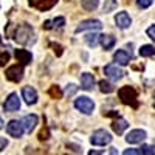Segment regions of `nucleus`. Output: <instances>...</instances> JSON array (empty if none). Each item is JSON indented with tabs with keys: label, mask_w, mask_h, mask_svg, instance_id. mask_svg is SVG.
Masks as SVG:
<instances>
[{
	"label": "nucleus",
	"mask_w": 155,
	"mask_h": 155,
	"mask_svg": "<svg viewBox=\"0 0 155 155\" xmlns=\"http://www.w3.org/2000/svg\"><path fill=\"white\" fill-rule=\"evenodd\" d=\"M99 90H101L102 93H112L113 90H115V87H113V84H110L107 81H101L99 82Z\"/></svg>",
	"instance_id": "nucleus-24"
},
{
	"label": "nucleus",
	"mask_w": 155,
	"mask_h": 155,
	"mask_svg": "<svg viewBox=\"0 0 155 155\" xmlns=\"http://www.w3.org/2000/svg\"><path fill=\"white\" fill-rule=\"evenodd\" d=\"M146 138V132L143 130V129H134V130H130L127 134L126 137V141L130 144H137V143H141Z\"/></svg>",
	"instance_id": "nucleus-11"
},
{
	"label": "nucleus",
	"mask_w": 155,
	"mask_h": 155,
	"mask_svg": "<svg viewBox=\"0 0 155 155\" xmlns=\"http://www.w3.org/2000/svg\"><path fill=\"white\" fill-rule=\"evenodd\" d=\"M90 141H92V144H95V146H106L112 141V135L107 130H104V129H98V130L93 132Z\"/></svg>",
	"instance_id": "nucleus-4"
},
{
	"label": "nucleus",
	"mask_w": 155,
	"mask_h": 155,
	"mask_svg": "<svg viewBox=\"0 0 155 155\" xmlns=\"http://www.w3.org/2000/svg\"><path fill=\"white\" fill-rule=\"evenodd\" d=\"M118 98L121 99L123 104L130 106L134 109H138V93L137 90L130 85H124L118 90Z\"/></svg>",
	"instance_id": "nucleus-1"
},
{
	"label": "nucleus",
	"mask_w": 155,
	"mask_h": 155,
	"mask_svg": "<svg viewBox=\"0 0 155 155\" xmlns=\"http://www.w3.org/2000/svg\"><path fill=\"white\" fill-rule=\"evenodd\" d=\"M95 85V78L93 74H90V73H82L81 74V87L84 90H92Z\"/></svg>",
	"instance_id": "nucleus-18"
},
{
	"label": "nucleus",
	"mask_w": 155,
	"mask_h": 155,
	"mask_svg": "<svg viewBox=\"0 0 155 155\" xmlns=\"http://www.w3.org/2000/svg\"><path fill=\"white\" fill-rule=\"evenodd\" d=\"M9 61V54H8V51H2V54H0V65H5V64Z\"/></svg>",
	"instance_id": "nucleus-28"
},
{
	"label": "nucleus",
	"mask_w": 155,
	"mask_h": 155,
	"mask_svg": "<svg viewBox=\"0 0 155 155\" xmlns=\"http://www.w3.org/2000/svg\"><path fill=\"white\" fill-rule=\"evenodd\" d=\"M22 96H23L25 102H27V104H30V106H31V104H36V102H37V92H36L33 87H30V85L23 87Z\"/></svg>",
	"instance_id": "nucleus-13"
},
{
	"label": "nucleus",
	"mask_w": 155,
	"mask_h": 155,
	"mask_svg": "<svg viewBox=\"0 0 155 155\" xmlns=\"http://www.w3.org/2000/svg\"><path fill=\"white\" fill-rule=\"evenodd\" d=\"M51 47L54 48V53H56L58 56L62 54V47H61V45H58V44H51Z\"/></svg>",
	"instance_id": "nucleus-33"
},
{
	"label": "nucleus",
	"mask_w": 155,
	"mask_h": 155,
	"mask_svg": "<svg viewBox=\"0 0 155 155\" xmlns=\"http://www.w3.org/2000/svg\"><path fill=\"white\" fill-rule=\"evenodd\" d=\"M101 37L102 36H99V34H96V33H92V34H87L85 36V42L88 44V47H96L99 42H101Z\"/></svg>",
	"instance_id": "nucleus-21"
},
{
	"label": "nucleus",
	"mask_w": 155,
	"mask_h": 155,
	"mask_svg": "<svg viewBox=\"0 0 155 155\" xmlns=\"http://www.w3.org/2000/svg\"><path fill=\"white\" fill-rule=\"evenodd\" d=\"M74 107L79 110V112L85 113V115H90V113H93L95 102L90 99V98H87V96H79V98L74 99Z\"/></svg>",
	"instance_id": "nucleus-3"
},
{
	"label": "nucleus",
	"mask_w": 155,
	"mask_h": 155,
	"mask_svg": "<svg viewBox=\"0 0 155 155\" xmlns=\"http://www.w3.org/2000/svg\"><path fill=\"white\" fill-rule=\"evenodd\" d=\"M22 124H23V127H25V132L31 134V130H33V129L36 127V124H37V116H36V115H27V116L22 120Z\"/></svg>",
	"instance_id": "nucleus-17"
},
{
	"label": "nucleus",
	"mask_w": 155,
	"mask_h": 155,
	"mask_svg": "<svg viewBox=\"0 0 155 155\" xmlns=\"http://www.w3.org/2000/svg\"><path fill=\"white\" fill-rule=\"evenodd\" d=\"M88 153H90V155H101V153H104V152H99V150H90Z\"/></svg>",
	"instance_id": "nucleus-36"
},
{
	"label": "nucleus",
	"mask_w": 155,
	"mask_h": 155,
	"mask_svg": "<svg viewBox=\"0 0 155 155\" xmlns=\"http://www.w3.org/2000/svg\"><path fill=\"white\" fill-rule=\"evenodd\" d=\"M130 58H132V54H129L127 51H124V50H118L113 54V61L116 64H120V65H127V64L130 62Z\"/></svg>",
	"instance_id": "nucleus-15"
},
{
	"label": "nucleus",
	"mask_w": 155,
	"mask_h": 155,
	"mask_svg": "<svg viewBox=\"0 0 155 155\" xmlns=\"http://www.w3.org/2000/svg\"><path fill=\"white\" fill-rule=\"evenodd\" d=\"M124 155H141V149H126Z\"/></svg>",
	"instance_id": "nucleus-31"
},
{
	"label": "nucleus",
	"mask_w": 155,
	"mask_h": 155,
	"mask_svg": "<svg viewBox=\"0 0 155 155\" xmlns=\"http://www.w3.org/2000/svg\"><path fill=\"white\" fill-rule=\"evenodd\" d=\"M23 130H25V127H23L22 121H17V120L9 121L8 126H6V132H8L11 137H14V138H20L22 134H23Z\"/></svg>",
	"instance_id": "nucleus-7"
},
{
	"label": "nucleus",
	"mask_w": 155,
	"mask_h": 155,
	"mask_svg": "<svg viewBox=\"0 0 155 155\" xmlns=\"http://www.w3.org/2000/svg\"><path fill=\"white\" fill-rule=\"evenodd\" d=\"M102 28V23L98 20V19H88V20H84L81 22L79 25L76 27V33H81V31H87V30H101Z\"/></svg>",
	"instance_id": "nucleus-6"
},
{
	"label": "nucleus",
	"mask_w": 155,
	"mask_h": 155,
	"mask_svg": "<svg viewBox=\"0 0 155 155\" xmlns=\"http://www.w3.org/2000/svg\"><path fill=\"white\" fill-rule=\"evenodd\" d=\"M140 54L143 58H149V56H155V47L153 45H143L140 48Z\"/></svg>",
	"instance_id": "nucleus-23"
},
{
	"label": "nucleus",
	"mask_w": 155,
	"mask_h": 155,
	"mask_svg": "<svg viewBox=\"0 0 155 155\" xmlns=\"http://www.w3.org/2000/svg\"><path fill=\"white\" fill-rule=\"evenodd\" d=\"M48 93H50L51 98H54V99H61L62 98V90L58 85H51L50 90H48Z\"/></svg>",
	"instance_id": "nucleus-25"
},
{
	"label": "nucleus",
	"mask_w": 155,
	"mask_h": 155,
	"mask_svg": "<svg viewBox=\"0 0 155 155\" xmlns=\"http://www.w3.org/2000/svg\"><path fill=\"white\" fill-rule=\"evenodd\" d=\"M14 56H16L17 62H20L22 65H28V64L31 62V59H33V56H31V53L28 50H16Z\"/></svg>",
	"instance_id": "nucleus-14"
},
{
	"label": "nucleus",
	"mask_w": 155,
	"mask_h": 155,
	"mask_svg": "<svg viewBox=\"0 0 155 155\" xmlns=\"http://www.w3.org/2000/svg\"><path fill=\"white\" fill-rule=\"evenodd\" d=\"M147 36L152 39V41H155V25L150 27V28H147Z\"/></svg>",
	"instance_id": "nucleus-32"
},
{
	"label": "nucleus",
	"mask_w": 155,
	"mask_h": 155,
	"mask_svg": "<svg viewBox=\"0 0 155 155\" xmlns=\"http://www.w3.org/2000/svg\"><path fill=\"white\" fill-rule=\"evenodd\" d=\"M137 5L140 8H149L152 5V0H137Z\"/></svg>",
	"instance_id": "nucleus-29"
},
{
	"label": "nucleus",
	"mask_w": 155,
	"mask_h": 155,
	"mask_svg": "<svg viewBox=\"0 0 155 155\" xmlns=\"http://www.w3.org/2000/svg\"><path fill=\"white\" fill-rule=\"evenodd\" d=\"M116 5H118V3H116V0H106L104 6H102V11L107 14V12H110V11H113L116 8Z\"/></svg>",
	"instance_id": "nucleus-26"
},
{
	"label": "nucleus",
	"mask_w": 155,
	"mask_h": 155,
	"mask_svg": "<svg viewBox=\"0 0 155 155\" xmlns=\"http://www.w3.org/2000/svg\"><path fill=\"white\" fill-rule=\"evenodd\" d=\"M28 3L37 11H48L58 3V0H28Z\"/></svg>",
	"instance_id": "nucleus-8"
},
{
	"label": "nucleus",
	"mask_w": 155,
	"mask_h": 155,
	"mask_svg": "<svg viewBox=\"0 0 155 155\" xmlns=\"http://www.w3.org/2000/svg\"><path fill=\"white\" fill-rule=\"evenodd\" d=\"M64 25H65V19L64 17H56L53 20L44 22V28L45 30H54V28H62Z\"/></svg>",
	"instance_id": "nucleus-19"
},
{
	"label": "nucleus",
	"mask_w": 155,
	"mask_h": 155,
	"mask_svg": "<svg viewBox=\"0 0 155 155\" xmlns=\"http://www.w3.org/2000/svg\"><path fill=\"white\" fill-rule=\"evenodd\" d=\"M115 23L120 30H127L132 25V20H130V17H129V14L126 11H121L115 16Z\"/></svg>",
	"instance_id": "nucleus-12"
},
{
	"label": "nucleus",
	"mask_w": 155,
	"mask_h": 155,
	"mask_svg": "<svg viewBox=\"0 0 155 155\" xmlns=\"http://www.w3.org/2000/svg\"><path fill=\"white\" fill-rule=\"evenodd\" d=\"M153 107H155V92H153Z\"/></svg>",
	"instance_id": "nucleus-37"
},
{
	"label": "nucleus",
	"mask_w": 155,
	"mask_h": 155,
	"mask_svg": "<svg viewBox=\"0 0 155 155\" xmlns=\"http://www.w3.org/2000/svg\"><path fill=\"white\" fill-rule=\"evenodd\" d=\"M127 126H129V123L124 120V118H121V116H118L113 123H112V129H113V132L115 134H118V135H121L126 129H127Z\"/></svg>",
	"instance_id": "nucleus-16"
},
{
	"label": "nucleus",
	"mask_w": 155,
	"mask_h": 155,
	"mask_svg": "<svg viewBox=\"0 0 155 155\" xmlns=\"http://www.w3.org/2000/svg\"><path fill=\"white\" fill-rule=\"evenodd\" d=\"M6 146H8V141H6V140H5V138L2 137V146H0V150H2V152H3Z\"/></svg>",
	"instance_id": "nucleus-35"
},
{
	"label": "nucleus",
	"mask_w": 155,
	"mask_h": 155,
	"mask_svg": "<svg viewBox=\"0 0 155 155\" xmlns=\"http://www.w3.org/2000/svg\"><path fill=\"white\" fill-rule=\"evenodd\" d=\"M3 109H5V112H17V110L20 109L19 95H17V93H11V95L6 98V101H5Z\"/></svg>",
	"instance_id": "nucleus-10"
},
{
	"label": "nucleus",
	"mask_w": 155,
	"mask_h": 155,
	"mask_svg": "<svg viewBox=\"0 0 155 155\" xmlns=\"http://www.w3.org/2000/svg\"><path fill=\"white\" fill-rule=\"evenodd\" d=\"M115 42H116V39L113 36H102L101 37V45H102L104 50H112Z\"/></svg>",
	"instance_id": "nucleus-20"
},
{
	"label": "nucleus",
	"mask_w": 155,
	"mask_h": 155,
	"mask_svg": "<svg viewBox=\"0 0 155 155\" xmlns=\"http://www.w3.org/2000/svg\"><path fill=\"white\" fill-rule=\"evenodd\" d=\"M104 73H106V76L109 78V79H112V81H118V79H121L123 78V74H124V71L118 67V64H109V65H106L104 67Z\"/></svg>",
	"instance_id": "nucleus-9"
},
{
	"label": "nucleus",
	"mask_w": 155,
	"mask_h": 155,
	"mask_svg": "<svg viewBox=\"0 0 155 155\" xmlns=\"http://www.w3.org/2000/svg\"><path fill=\"white\" fill-rule=\"evenodd\" d=\"M48 137H50V134H48V129H47V127H44L42 130L39 132V140L44 141V140H48Z\"/></svg>",
	"instance_id": "nucleus-30"
},
{
	"label": "nucleus",
	"mask_w": 155,
	"mask_h": 155,
	"mask_svg": "<svg viewBox=\"0 0 155 155\" xmlns=\"http://www.w3.org/2000/svg\"><path fill=\"white\" fill-rule=\"evenodd\" d=\"M76 85H73V84H70V85H67V88H65V92H67V95H71V93H74L76 92Z\"/></svg>",
	"instance_id": "nucleus-34"
},
{
	"label": "nucleus",
	"mask_w": 155,
	"mask_h": 155,
	"mask_svg": "<svg viewBox=\"0 0 155 155\" xmlns=\"http://www.w3.org/2000/svg\"><path fill=\"white\" fill-rule=\"evenodd\" d=\"M5 76H6V79L11 81V82H20L22 78H23V67H22V64H20V65L16 64V65L8 67L6 71H5Z\"/></svg>",
	"instance_id": "nucleus-5"
},
{
	"label": "nucleus",
	"mask_w": 155,
	"mask_h": 155,
	"mask_svg": "<svg viewBox=\"0 0 155 155\" xmlns=\"http://www.w3.org/2000/svg\"><path fill=\"white\" fill-rule=\"evenodd\" d=\"M14 39L22 44V45H28L34 41V31H33V27L28 23H22L16 28V33H14Z\"/></svg>",
	"instance_id": "nucleus-2"
},
{
	"label": "nucleus",
	"mask_w": 155,
	"mask_h": 155,
	"mask_svg": "<svg viewBox=\"0 0 155 155\" xmlns=\"http://www.w3.org/2000/svg\"><path fill=\"white\" fill-rule=\"evenodd\" d=\"M141 149V155H153L155 153V149L152 146H143V147H140Z\"/></svg>",
	"instance_id": "nucleus-27"
},
{
	"label": "nucleus",
	"mask_w": 155,
	"mask_h": 155,
	"mask_svg": "<svg viewBox=\"0 0 155 155\" xmlns=\"http://www.w3.org/2000/svg\"><path fill=\"white\" fill-rule=\"evenodd\" d=\"M81 5L85 11H95L99 5V0H82Z\"/></svg>",
	"instance_id": "nucleus-22"
}]
</instances>
